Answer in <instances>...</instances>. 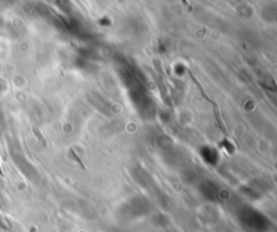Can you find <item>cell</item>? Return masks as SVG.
<instances>
[{
	"mask_svg": "<svg viewBox=\"0 0 277 232\" xmlns=\"http://www.w3.org/2000/svg\"><path fill=\"white\" fill-rule=\"evenodd\" d=\"M32 132H34V135L37 136V139H38V142H40V143L42 144V146H46V140H45L44 135H42V132H41L40 130H38V128H37V127H32Z\"/></svg>",
	"mask_w": 277,
	"mask_h": 232,
	"instance_id": "obj_3",
	"label": "cell"
},
{
	"mask_svg": "<svg viewBox=\"0 0 277 232\" xmlns=\"http://www.w3.org/2000/svg\"><path fill=\"white\" fill-rule=\"evenodd\" d=\"M189 74H191V77H192V80H193V81H195V84H196V85H197V88L200 89V92H201V95H203V96H204V97H205V99H207V100H209V101H211V103H213V100H211V99H210V97H209V93L205 92V89H204V88H203V85H201V84H200V83H199V81H197V80H196V77L193 76V74H192V73H191V72H189Z\"/></svg>",
	"mask_w": 277,
	"mask_h": 232,
	"instance_id": "obj_2",
	"label": "cell"
},
{
	"mask_svg": "<svg viewBox=\"0 0 277 232\" xmlns=\"http://www.w3.org/2000/svg\"><path fill=\"white\" fill-rule=\"evenodd\" d=\"M69 156L72 157L73 160L76 161L77 164L80 165L81 168H83V170H85V165H84V162H83V161H81V160H80V157L77 156L76 152H75V150H69Z\"/></svg>",
	"mask_w": 277,
	"mask_h": 232,
	"instance_id": "obj_4",
	"label": "cell"
},
{
	"mask_svg": "<svg viewBox=\"0 0 277 232\" xmlns=\"http://www.w3.org/2000/svg\"><path fill=\"white\" fill-rule=\"evenodd\" d=\"M0 174H3V172H2V166H0Z\"/></svg>",
	"mask_w": 277,
	"mask_h": 232,
	"instance_id": "obj_5",
	"label": "cell"
},
{
	"mask_svg": "<svg viewBox=\"0 0 277 232\" xmlns=\"http://www.w3.org/2000/svg\"><path fill=\"white\" fill-rule=\"evenodd\" d=\"M213 104H214V113H215L217 122H218V124H219V128H221L222 131L225 132L226 135H227V134H229V131H227V128H226V124L223 123V120H222L221 112H219V107H218V104L215 103V101H213Z\"/></svg>",
	"mask_w": 277,
	"mask_h": 232,
	"instance_id": "obj_1",
	"label": "cell"
}]
</instances>
